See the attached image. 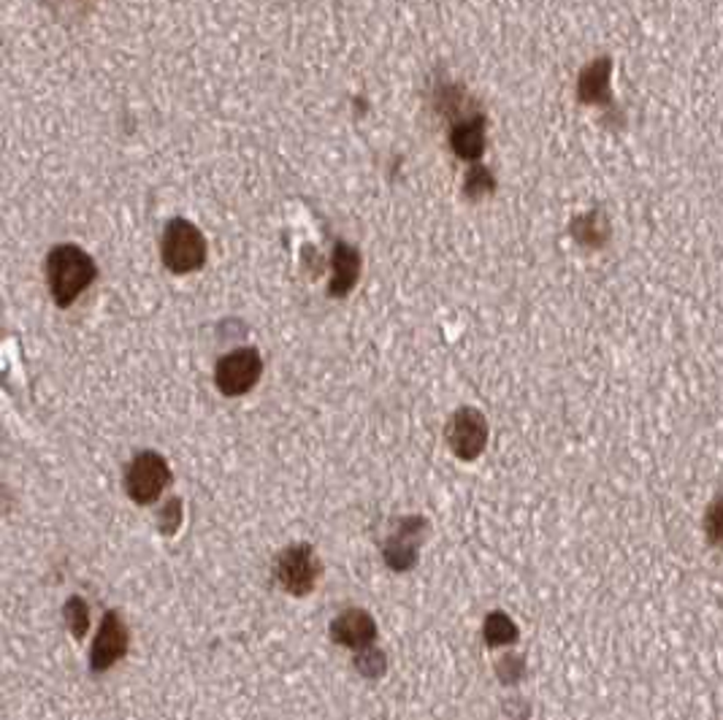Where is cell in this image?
Returning a JSON list of instances; mask_svg holds the SVG:
<instances>
[{"mask_svg": "<svg viewBox=\"0 0 723 720\" xmlns=\"http://www.w3.org/2000/svg\"><path fill=\"white\" fill-rule=\"evenodd\" d=\"M47 280L57 306H71L95 280L93 258L73 244H62L49 255Z\"/></svg>", "mask_w": 723, "mask_h": 720, "instance_id": "obj_1", "label": "cell"}, {"mask_svg": "<svg viewBox=\"0 0 723 720\" xmlns=\"http://www.w3.org/2000/svg\"><path fill=\"white\" fill-rule=\"evenodd\" d=\"M163 260L176 274L201 269L207 260V241H203L201 231L187 220H174L163 236Z\"/></svg>", "mask_w": 723, "mask_h": 720, "instance_id": "obj_2", "label": "cell"}, {"mask_svg": "<svg viewBox=\"0 0 723 720\" xmlns=\"http://www.w3.org/2000/svg\"><path fill=\"white\" fill-rule=\"evenodd\" d=\"M279 586L293 597H306L320 577V560L310 544H293L277 560Z\"/></svg>", "mask_w": 723, "mask_h": 720, "instance_id": "obj_3", "label": "cell"}, {"mask_svg": "<svg viewBox=\"0 0 723 720\" xmlns=\"http://www.w3.org/2000/svg\"><path fill=\"white\" fill-rule=\"evenodd\" d=\"M171 480L168 463L163 461L158 452H141L128 469V477H125V487H128V496L136 504H152L158 501L163 491H166Z\"/></svg>", "mask_w": 723, "mask_h": 720, "instance_id": "obj_4", "label": "cell"}, {"mask_svg": "<svg viewBox=\"0 0 723 720\" xmlns=\"http://www.w3.org/2000/svg\"><path fill=\"white\" fill-rule=\"evenodd\" d=\"M447 441L460 461H475V458H480V452L486 450L488 441L486 417L477 410H471V406L458 410L453 415V421H450Z\"/></svg>", "mask_w": 723, "mask_h": 720, "instance_id": "obj_5", "label": "cell"}, {"mask_svg": "<svg viewBox=\"0 0 723 720\" xmlns=\"http://www.w3.org/2000/svg\"><path fill=\"white\" fill-rule=\"evenodd\" d=\"M260 371H264V363H260V355L255 350H236V353L225 355L218 363L214 379H218V388L225 396H244L255 388Z\"/></svg>", "mask_w": 723, "mask_h": 720, "instance_id": "obj_6", "label": "cell"}, {"mask_svg": "<svg viewBox=\"0 0 723 720\" xmlns=\"http://www.w3.org/2000/svg\"><path fill=\"white\" fill-rule=\"evenodd\" d=\"M128 642H130L128 626H125L123 617H119L117 612H109V615L104 617V623H101L98 637H95L90 666H93L95 672H106V669L114 666V663L128 653Z\"/></svg>", "mask_w": 723, "mask_h": 720, "instance_id": "obj_7", "label": "cell"}, {"mask_svg": "<svg viewBox=\"0 0 723 720\" xmlns=\"http://www.w3.org/2000/svg\"><path fill=\"white\" fill-rule=\"evenodd\" d=\"M331 637L336 645H345V648L363 650L374 642L377 637V623L372 621V615L363 610H347L331 623Z\"/></svg>", "mask_w": 723, "mask_h": 720, "instance_id": "obj_8", "label": "cell"}, {"mask_svg": "<svg viewBox=\"0 0 723 720\" xmlns=\"http://www.w3.org/2000/svg\"><path fill=\"white\" fill-rule=\"evenodd\" d=\"M425 526L429 523H425L423 518L404 520L398 534L385 544V560H388L390 569L407 571L409 566H415V560H418V540L420 534H423Z\"/></svg>", "mask_w": 723, "mask_h": 720, "instance_id": "obj_9", "label": "cell"}, {"mask_svg": "<svg viewBox=\"0 0 723 720\" xmlns=\"http://www.w3.org/2000/svg\"><path fill=\"white\" fill-rule=\"evenodd\" d=\"M358 276H361V255L355 247L339 241L334 252V280H331V296L341 298L355 287Z\"/></svg>", "mask_w": 723, "mask_h": 720, "instance_id": "obj_10", "label": "cell"}, {"mask_svg": "<svg viewBox=\"0 0 723 720\" xmlns=\"http://www.w3.org/2000/svg\"><path fill=\"white\" fill-rule=\"evenodd\" d=\"M482 634H486V642L491 645V648H497V645L517 642V626L504 615V612H491V615L486 617Z\"/></svg>", "mask_w": 723, "mask_h": 720, "instance_id": "obj_11", "label": "cell"}, {"mask_svg": "<svg viewBox=\"0 0 723 720\" xmlns=\"http://www.w3.org/2000/svg\"><path fill=\"white\" fill-rule=\"evenodd\" d=\"M453 146H455V152H458L460 157H477V155H480V152H482L480 122L464 125L460 130H455Z\"/></svg>", "mask_w": 723, "mask_h": 720, "instance_id": "obj_12", "label": "cell"}, {"mask_svg": "<svg viewBox=\"0 0 723 720\" xmlns=\"http://www.w3.org/2000/svg\"><path fill=\"white\" fill-rule=\"evenodd\" d=\"M66 623H68V628H71L73 632V637L77 639H82L84 637V632H88V623H90V612H88V604H84L82 599H71L66 604Z\"/></svg>", "mask_w": 723, "mask_h": 720, "instance_id": "obj_13", "label": "cell"}, {"mask_svg": "<svg viewBox=\"0 0 723 720\" xmlns=\"http://www.w3.org/2000/svg\"><path fill=\"white\" fill-rule=\"evenodd\" d=\"M704 534L713 544H723V496L715 498L704 515Z\"/></svg>", "mask_w": 723, "mask_h": 720, "instance_id": "obj_14", "label": "cell"}, {"mask_svg": "<svg viewBox=\"0 0 723 720\" xmlns=\"http://www.w3.org/2000/svg\"><path fill=\"white\" fill-rule=\"evenodd\" d=\"M358 669H361L366 677H380L385 672V656L377 653V650H369L358 659Z\"/></svg>", "mask_w": 723, "mask_h": 720, "instance_id": "obj_15", "label": "cell"}, {"mask_svg": "<svg viewBox=\"0 0 723 720\" xmlns=\"http://www.w3.org/2000/svg\"><path fill=\"white\" fill-rule=\"evenodd\" d=\"M523 669L526 666H523L521 656H506V659L497 666V672L504 683H517V680L523 677Z\"/></svg>", "mask_w": 723, "mask_h": 720, "instance_id": "obj_16", "label": "cell"}, {"mask_svg": "<svg viewBox=\"0 0 723 720\" xmlns=\"http://www.w3.org/2000/svg\"><path fill=\"white\" fill-rule=\"evenodd\" d=\"M179 520H182V501L179 498H174V501H168L166 509H163V518H161L163 534H174Z\"/></svg>", "mask_w": 723, "mask_h": 720, "instance_id": "obj_17", "label": "cell"}]
</instances>
